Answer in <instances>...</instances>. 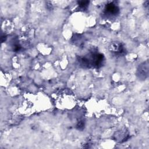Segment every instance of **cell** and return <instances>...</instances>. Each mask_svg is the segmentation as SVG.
Returning <instances> with one entry per match:
<instances>
[{
  "label": "cell",
  "instance_id": "1",
  "mask_svg": "<svg viewBox=\"0 0 149 149\" xmlns=\"http://www.w3.org/2000/svg\"><path fill=\"white\" fill-rule=\"evenodd\" d=\"M77 61L83 68L99 69L105 63V56L101 53L91 51L85 55L79 56L77 58Z\"/></svg>",
  "mask_w": 149,
  "mask_h": 149
},
{
  "label": "cell",
  "instance_id": "2",
  "mask_svg": "<svg viewBox=\"0 0 149 149\" xmlns=\"http://www.w3.org/2000/svg\"><path fill=\"white\" fill-rule=\"evenodd\" d=\"M119 13V8L115 1L109 2L107 3L102 11L103 17L112 19L116 17Z\"/></svg>",
  "mask_w": 149,
  "mask_h": 149
},
{
  "label": "cell",
  "instance_id": "3",
  "mask_svg": "<svg viewBox=\"0 0 149 149\" xmlns=\"http://www.w3.org/2000/svg\"><path fill=\"white\" fill-rule=\"evenodd\" d=\"M109 51L115 56H123L126 54V48L122 42L113 41L109 46Z\"/></svg>",
  "mask_w": 149,
  "mask_h": 149
},
{
  "label": "cell",
  "instance_id": "4",
  "mask_svg": "<svg viewBox=\"0 0 149 149\" xmlns=\"http://www.w3.org/2000/svg\"><path fill=\"white\" fill-rule=\"evenodd\" d=\"M148 62H146L139 66L137 69V75L140 79H145L148 76Z\"/></svg>",
  "mask_w": 149,
  "mask_h": 149
},
{
  "label": "cell",
  "instance_id": "5",
  "mask_svg": "<svg viewBox=\"0 0 149 149\" xmlns=\"http://www.w3.org/2000/svg\"><path fill=\"white\" fill-rule=\"evenodd\" d=\"M89 3L88 1H80L77 2V5L80 10H86L87 9Z\"/></svg>",
  "mask_w": 149,
  "mask_h": 149
},
{
  "label": "cell",
  "instance_id": "6",
  "mask_svg": "<svg viewBox=\"0 0 149 149\" xmlns=\"http://www.w3.org/2000/svg\"><path fill=\"white\" fill-rule=\"evenodd\" d=\"M12 47H13V51H15V52L19 51L20 49V48H21V46L20 45V44L18 42H16L15 41V40H14V41L13 42Z\"/></svg>",
  "mask_w": 149,
  "mask_h": 149
}]
</instances>
